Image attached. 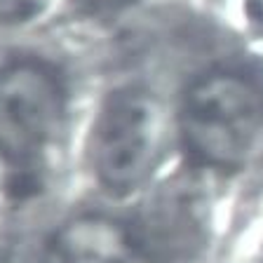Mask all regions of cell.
<instances>
[{"mask_svg": "<svg viewBox=\"0 0 263 263\" xmlns=\"http://www.w3.org/2000/svg\"><path fill=\"white\" fill-rule=\"evenodd\" d=\"M167 115L160 97L146 87H120L104 99L92 132V167L113 195L146 186L164 148Z\"/></svg>", "mask_w": 263, "mask_h": 263, "instance_id": "3957f363", "label": "cell"}, {"mask_svg": "<svg viewBox=\"0 0 263 263\" xmlns=\"http://www.w3.org/2000/svg\"><path fill=\"white\" fill-rule=\"evenodd\" d=\"M252 3H254V7H256L258 14H263V0H252Z\"/></svg>", "mask_w": 263, "mask_h": 263, "instance_id": "8992f818", "label": "cell"}, {"mask_svg": "<svg viewBox=\"0 0 263 263\" xmlns=\"http://www.w3.org/2000/svg\"><path fill=\"white\" fill-rule=\"evenodd\" d=\"M49 0H0V26H16L38 16Z\"/></svg>", "mask_w": 263, "mask_h": 263, "instance_id": "5b68a950", "label": "cell"}, {"mask_svg": "<svg viewBox=\"0 0 263 263\" xmlns=\"http://www.w3.org/2000/svg\"><path fill=\"white\" fill-rule=\"evenodd\" d=\"M43 263H160L125 223L82 214L54 230Z\"/></svg>", "mask_w": 263, "mask_h": 263, "instance_id": "277c9868", "label": "cell"}, {"mask_svg": "<svg viewBox=\"0 0 263 263\" xmlns=\"http://www.w3.org/2000/svg\"><path fill=\"white\" fill-rule=\"evenodd\" d=\"M179 125L200 162L216 170L245 167L263 146V94L240 73H207L188 87Z\"/></svg>", "mask_w": 263, "mask_h": 263, "instance_id": "6da1fadb", "label": "cell"}, {"mask_svg": "<svg viewBox=\"0 0 263 263\" xmlns=\"http://www.w3.org/2000/svg\"><path fill=\"white\" fill-rule=\"evenodd\" d=\"M66 85L54 66L16 59L0 68V162L19 179L45 167L66 125Z\"/></svg>", "mask_w": 263, "mask_h": 263, "instance_id": "7a4b0ae2", "label": "cell"}]
</instances>
